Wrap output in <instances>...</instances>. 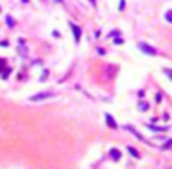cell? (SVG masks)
Wrapping results in <instances>:
<instances>
[{
  "instance_id": "30bf717a",
  "label": "cell",
  "mask_w": 172,
  "mask_h": 169,
  "mask_svg": "<svg viewBox=\"0 0 172 169\" xmlns=\"http://www.w3.org/2000/svg\"><path fill=\"white\" fill-rule=\"evenodd\" d=\"M163 151H167V149H172V140H168V141H165V145L161 147Z\"/></svg>"
},
{
  "instance_id": "6da1fadb",
  "label": "cell",
  "mask_w": 172,
  "mask_h": 169,
  "mask_svg": "<svg viewBox=\"0 0 172 169\" xmlns=\"http://www.w3.org/2000/svg\"><path fill=\"white\" fill-rule=\"evenodd\" d=\"M52 97H56L54 91H43V93H37V95H34V97H30V102H39V100L52 99Z\"/></svg>"
},
{
  "instance_id": "7c38bea8",
  "label": "cell",
  "mask_w": 172,
  "mask_h": 169,
  "mask_svg": "<svg viewBox=\"0 0 172 169\" xmlns=\"http://www.w3.org/2000/svg\"><path fill=\"white\" fill-rule=\"evenodd\" d=\"M139 110H141V112H146L148 110V104H144V102H141V104H139V106H137Z\"/></svg>"
},
{
  "instance_id": "4fadbf2b",
  "label": "cell",
  "mask_w": 172,
  "mask_h": 169,
  "mask_svg": "<svg viewBox=\"0 0 172 169\" xmlns=\"http://www.w3.org/2000/svg\"><path fill=\"white\" fill-rule=\"evenodd\" d=\"M170 13H172V11H167V15H165V19L168 20V23H172V15H170Z\"/></svg>"
},
{
  "instance_id": "277c9868",
  "label": "cell",
  "mask_w": 172,
  "mask_h": 169,
  "mask_svg": "<svg viewBox=\"0 0 172 169\" xmlns=\"http://www.w3.org/2000/svg\"><path fill=\"white\" fill-rule=\"evenodd\" d=\"M105 123H107V126H109V128H117V123H115V119H113V115L111 113H105Z\"/></svg>"
},
{
  "instance_id": "8992f818",
  "label": "cell",
  "mask_w": 172,
  "mask_h": 169,
  "mask_svg": "<svg viewBox=\"0 0 172 169\" xmlns=\"http://www.w3.org/2000/svg\"><path fill=\"white\" fill-rule=\"evenodd\" d=\"M109 156L113 158V160H120V151L119 149H111L109 151Z\"/></svg>"
},
{
  "instance_id": "52a82bcc",
  "label": "cell",
  "mask_w": 172,
  "mask_h": 169,
  "mask_svg": "<svg viewBox=\"0 0 172 169\" xmlns=\"http://www.w3.org/2000/svg\"><path fill=\"white\" fill-rule=\"evenodd\" d=\"M148 128H150V130H154V132H165V130H167V126H154V124H148Z\"/></svg>"
},
{
  "instance_id": "ba28073f",
  "label": "cell",
  "mask_w": 172,
  "mask_h": 169,
  "mask_svg": "<svg viewBox=\"0 0 172 169\" xmlns=\"http://www.w3.org/2000/svg\"><path fill=\"white\" fill-rule=\"evenodd\" d=\"M128 152H130L132 156H135V158H141V154H139V152L133 149V147H130V145H128Z\"/></svg>"
},
{
  "instance_id": "9c48e42d",
  "label": "cell",
  "mask_w": 172,
  "mask_h": 169,
  "mask_svg": "<svg viewBox=\"0 0 172 169\" xmlns=\"http://www.w3.org/2000/svg\"><path fill=\"white\" fill-rule=\"evenodd\" d=\"M6 23H7V26H9V28H13V26H15V20H13L11 17H9V15L6 17Z\"/></svg>"
},
{
  "instance_id": "3957f363",
  "label": "cell",
  "mask_w": 172,
  "mask_h": 169,
  "mask_svg": "<svg viewBox=\"0 0 172 169\" xmlns=\"http://www.w3.org/2000/svg\"><path fill=\"white\" fill-rule=\"evenodd\" d=\"M70 28H72L74 39H76V43H78V41H80V37H82V28H80L78 24H74V23H70Z\"/></svg>"
},
{
  "instance_id": "8fae6325",
  "label": "cell",
  "mask_w": 172,
  "mask_h": 169,
  "mask_svg": "<svg viewBox=\"0 0 172 169\" xmlns=\"http://www.w3.org/2000/svg\"><path fill=\"white\" fill-rule=\"evenodd\" d=\"M163 72L167 75V78H168V80H172V69H163Z\"/></svg>"
},
{
  "instance_id": "5b68a950",
  "label": "cell",
  "mask_w": 172,
  "mask_h": 169,
  "mask_svg": "<svg viewBox=\"0 0 172 169\" xmlns=\"http://www.w3.org/2000/svg\"><path fill=\"white\" fill-rule=\"evenodd\" d=\"M126 130H128V132H132V134L135 136V138H137V140H141V141H144V138H143V136H141V134H139V132H137V130L133 128V126H132V124H126Z\"/></svg>"
},
{
  "instance_id": "7a4b0ae2",
  "label": "cell",
  "mask_w": 172,
  "mask_h": 169,
  "mask_svg": "<svg viewBox=\"0 0 172 169\" xmlns=\"http://www.w3.org/2000/svg\"><path fill=\"white\" fill-rule=\"evenodd\" d=\"M137 48L141 50V52H144V54H148V56H157V48L150 47L148 43H139V45H137Z\"/></svg>"
}]
</instances>
